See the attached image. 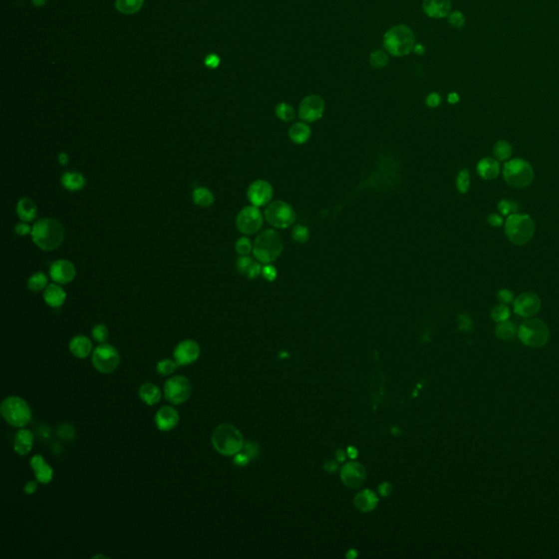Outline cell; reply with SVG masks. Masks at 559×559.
Here are the masks:
<instances>
[{
    "instance_id": "obj_47",
    "label": "cell",
    "mask_w": 559,
    "mask_h": 559,
    "mask_svg": "<svg viewBox=\"0 0 559 559\" xmlns=\"http://www.w3.org/2000/svg\"><path fill=\"white\" fill-rule=\"evenodd\" d=\"M262 276L269 282H273L278 278V270L275 266L270 264H267L265 267H262Z\"/></svg>"
},
{
    "instance_id": "obj_21",
    "label": "cell",
    "mask_w": 559,
    "mask_h": 559,
    "mask_svg": "<svg viewBox=\"0 0 559 559\" xmlns=\"http://www.w3.org/2000/svg\"><path fill=\"white\" fill-rule=\"evenodd\" d=\"M67 294L59 284L51 283L48 284L47 287L44 289V300L46 304L52 308H58L63 305L66 301Z\"/></svg>"
},
{
    "instance_id": "obj_5",
    "label": "cell",
    "mask_w": 559,
    "mask_h": 559,
    "mask_svg": "<svg viewBox=\"0 0 559 559\" xmlns=\"http://www.w3.org/2000/svg\"><path fill=\"white\" fill-rule=\"evenodd\" d=\"M383 45L393 56L410 54L415 46V35L406 25H395L384 34Z\"/></svg>"
},
{
    "instance_id": "obj_56",
    "label": "cell",
    "mask_w": 559,
    "mask_h": 559,
    "mask_svg": "<svg viewBox=\"0 0 559 559\" xmlns=\"http://www.w3.org/2000/svg\"><path fill=\"white\" fill-rule=\"evenodd\" d=\"M36 489H37L36 483H35L34 481H30V482H27L25 486H24V493L27 494V495H32V494L36 492Z\"/></svg>"
},
{
    "instance_id": "obj_18",
    "label": "cell",
    "mask_w": 559,
    "mask_h": 559,
    "mask_svg": "<svg viewBox=\"0 0 559 559\" xmlns=\"http://www.w3.org/2000/svg\"><path fill=\"white\" fill-rule=\"evenodd\" d=\"M179 422L178 412L173 406H163L155 414L156 427L162 432H170Z\"/></svg>"
},
{
    "instance_id": "obj_54",
    "label": "cell",
    "mask_w": 559,
    "mask_h": 559,
    "mask_svg": "<svg viewBox=\"0 0 559 559\" xmlns=\"http://www.w3.org/2000/svg\"><path fill=\"white\" fill-rule=\"evenodd\" d=\"M205 62H206L207 67L211 68V69H215L220 65V57L217 56V55H214V54L209 55V56H207Z\"/></svg>"
},
{
    "instance_id": "obj_36",
    "label": "cell",
    "mask_w": 559,
    "mask_h": 559,
    "mask_svg": "<svg viewBox=\"0 0 559 559\" xmlns=\"http://www.w3.org/2000/svg\"><path fill=\"white\" fill-rule=\"evenodd\" d=\"M276 114L283 121H290L295 118L293 107L286 103H280L276 107Z\"/></svg>"
},
{
    "instance_id": "obj_38",
    "label": "cell",
    "mask_w": 559,
    "mask_h": 559,
    "mask_svg": "<svg viewBox=\"0 0 559 559\" xmlns=\"http://www.w3.org/2000/svg\"><path fill=\"white\" fill-rule=\"evenodd\" d=\"M179 365L175 362V360L172 359H163L161 362L157 364V372H159L160 375L162 376H168V375H172L173 372L176 370V368Z\"/></svg>"
},
{
    "instance_id": "obj_35",
    "label": "cell",
    "mask_w": 559,
    "mask_h": 559,
    "mask_svg": "<svg viewBox=\"0 0 559 559\" xmlns=\"http://www.w3.org/2000/svg\"><path fill=\"white\" fill-rule=\"evenodd\" d=\"M376 504V497L369 492H364L359 494L356 499V506L362 510H369L374 508Z\"/></svg>"
},
{
    "instance_id": "obj_44",
    "label": "cell",
    "mask_w": 559,
    "mask_h": 559,
    "mask_svg": "<svg viewBox=\"0 0 559 559\" xmlns=\"http://www.w3.org/2000/svg\"><path fill=\"white\" fill-rule=\"evenodd\" d=\"M370 63L371 66L375 68H382L388 63V57L383 51L376 50L374 52H371Z\"/></svg>"
},
{
    "instance_id": "obj_15",
    "label": "cell",
    "mask_w": 559,
    "mask_h": 559,
    "mask_svg": "<svg viewBox=\"0 0 559 559\" xmlns=\"http://www.w3.org/2000/svg\"><path fill=\"white\" fill-rule=\"evenodd\" d=\"M540 297L534 293H522L515 299V312L524 318L533 317L541 309Z\"/></svg>"
},
{
    "instance_id": "obj_43",
    "label": "cell",
    "mask_w": 559,
    "mask_h": 559,
    "mask_svg": "<svg viewBox=\"0 0 559 559\" xmlns=\"http://www.w3.org/2000/svg\"><path fill=\"white\" fill-rule=\"evenodd\" d=\"M92 335H93V337H94V340H96L97 342L104 343V342L107 341L109 332H108V329H107L106 325L103 324V323H98V324L94 325V328H93Z\"/></svg>"
},
{
    "instance_id": "obj_30",
    "label": "cell",
    "mask_w": 559,
    "mask_h": 559,
    "mask_svg": "<svg viewBox=\"0 0 559 559\" xmlns=\"http://www.w3.org/2000/svg\"><path fill=\"white\" fill-rule=\"evenodd\" d=\"M192 200H194L198 207L209 208L213 205L214 195L207 187H198L194 190V194H192Z\"/></svg>"
},
{
    "instance_id": "obj_33",
    "label": "cell",
    "mask_w": 559,
    "mask_h": 559,
    "mask_svg": "<svg viewBox=\"0 0 559 559\" xmlns=\"http://www.w3.org/2000/svg\"><path fill=\"white\" fill-rule=\"evenodd\" d=\"M516 333L517 327L510 321L500 322L495 329V334L500 340H510L516 335Z\"/></svg>"
},
{
    "instance_id": "obj_61",
    "label": "cell",
    "mask_w": 559,
    "mask_h": 559,
    "mask_svg": "<svg viewBox=\"0 0 559 559\" xmlns=\"http://www.w3.org/2000/svg\"><path fill=\"white\" fill-rule=\"evenodd\" d=\"M46 1H47V0H32L33 4L36 5V7H42V5L46 3Z\"/></svg>"
},
{
    "instance_id": "obj_32",
    "label": "cell",
    "mask_w": 559,
    "mask_h": 559,
    "mask_svg": "<svg viewBox=\"0 0 559 559\" xmlns=\"http://www.w3.org/2000/svg\"><path fill=\"white\" fill-rule=\"evenodd\" d=\"M48 285V279L43 272H36L27 280V288L32 292H40Z\"/></svg>"
},
{
    "instance_id": "obj_4",
    "label": "cell",
    "mask_w": 559,
    "mask_h": 559,
    "mask_svg": "<svg viewBox=\"0 0 559 559\" xmlns=\"http://www.w3.org/2000/svg\"><path fill=\"white\" fill-rule=\"evenodd\" d=\"M535 223L528 214L514 213L508 215L505 223V233L508 240L515 245H524L532 240Z\"/></svg>"
},
{
    "instance_id": "obj_23",
    "label": "cell",
    "mask_w": 559,
    "mask_h": 559,
    "mask_svg": "<svg viewBox=\"0 0 559 559\" xmlns=\"http://www.w3.org/2000/svg\"><path fill=\"white\" fill-rule=\"evenodd\" d=\"M92 342L85 335H75L69 343V349L75 357L86 358L92 351Z\"/></svg>"
},
{
    "instance_id": "obj_28",
    "label": "cell",
    "mask_w": 559,
    "mask_h": 559,
    "mask_svg": "<svg viewBox=\"0 0 559 559\" xmlns=\"http://www.w3.org/2000/svg\"><path fill=\"white\" fill-rule=\"evenodd\" d=\"M61 184L69 191H79L84 188L85 177L78 172H67L62 175Z\"/></svg>"
},
{
    "instance_id": "obj_24",
    "label": "cell",
    "mask_w": 559,
    "mask_h": 559,
    "mask_svg": "<svg viewBox=\"0 0 559 559\" xmlns=\"http://www.w3.org/2000/svg\"><path fill=\"white\" fill-rule=\"evenodd\" d=\"M16 214L23 222H32L37 215V207L30 198H21L16 205Z\"/></svg>"
},
{
    "instance_id": "obj_11",
    "label": "cell",
    "mask_w": 559,
    "mask_h": 559,
    "mask_svg": "<svg viewBox=\"0 0 559 559\" xmlns=\"http://www.w3.org/2000/svg\"><path fill=\"white\" fill-rule=\"evenodd\" d=\"M191 394V383L188 378L175 376L168 379L164 384V397L172 404L178 405L185 403Z\"/></svg>"
},
{
    "instance_id": "obj_46",
    "label": "cell",
    "mask_w": 559,
    "mask_h": 559,
    "mask_svg": "<svg viewBox=\"0 0 559 559\" xmlns=\"http://www.w3.org/2000/svg\"><path fill=\"white\" fill-rule=\"evenodd\" d=\"M58 435H59V437L62 439L70 440V439H73V437L75 436V430L71 425L62 424L61 426H59V428H58Z\"/></svg>"
},
{
    "instance_id": "obj_17",
    "label": "cell",
    "mask_w": 559,
    "mask_h": 559,
    "mask_svg": "<svg viewBox=\"0 0 559 559\" xmlns=\"http://www.w3.org/2000/svg\"><path fill=\"white\" fill-rule=\"evenodd\" d=\"M77 270L71 261L60 259L55 261L49 268V276L58 284H68L73 281Z\"/></svg>"
},
{
    "instance_id": "obj_16",
    "label": "cell",
    "mask_w": 559,
    "mask_h": 559,
    "mask_svg": "<svg viewBox=\"0 0 559 559\" xmlns=\"http://www.w3.org/2000/svg\"><path fill=\"white\" fill-rule=\"evenodd\" d=\"M175 362L178 365H189L195 363L200 356V346L194 340H185L174 349Z\"/></svg>"
},
{
    "instance_id": "obj_12",
    "label": "cell",
    "mask_w": 559,
    "mask_h": 559,
    "mask_svg": "<svg viewBox=\"0 0 559 559\" xmlns=\"http://www.w3.org/2000/svg\"><path fill=\"white\" fill-rule=\"evenodd\" d=\"M264 217L258 207L248 206L237 214L236 227L245 235H253L261 230Z\"/></svg>"
},
{
    "instance_id": "obj_14",
    "label": "cell",
    "mask_w": 559,
    "mask_h": 559,
    "mask_svg": "<svg viewBox=\"0 0 559 559\" xmlns=\"http://www.w3.org/2000/svg\"><path fill=\"white\" fill-rule=\"evenodd\" d=\"M248 200L253 206L262 207L269 203L273 197L272 186L266 180L258 179L249 186L247 191Z\"/></svg>"
},
{
    "instance_id": "obj_34",
    "label": "cell",
    "mask_w": 559,
    "mask_h": 559,
    "mask_svg": "<svg viewBox=\"0 0 559 559\" xmlns=\"http://www.w3.org/2000/svg\"><path fill=\"white\" fill-rule=\"evenodd\" d=\"M512 154V147L508 141L500 140L494 147V155L498 161L508 160Z\"/></svg>"
},
{
    "instance_id": "obj_51",
    "label": "cell",
    "mask_w": 559,
    "mask_h": 559,
    "mask_svg": "<svg viewBox=\"0 0 559 559\" xmlns=\"http://www.w3.org/2000/svg\"><path fill=\"white\" fill-rule=\"evenodd\" d=\"M262 273V266L258 262H254V264L250 266V268L248 269L246 276L248 279L250 280H254V279H257L260 275Z\"/></svg>"
},
{
    "instance_id": "obj_1",
    "label": "cell",
    "mask_w": 559,
    "mask_h": 559,
    "mask_svg": "<svg viewBox=\"0 0 559 559\" xmlns=\"http://www.w3.org/2000/svg\"><path fill=\"white\" fill-rule=\"evenodd\" d=\"M32 241L44 252H52L60 246L65 238V229L55 219H40L32 227Z\"/></svg>"
},
{
    "instance_id": "obj_57",
    "label": "cell",
    "mask_w": 559,
    "mask_h": 559,
    "mask_svg": "<svg viewBox=\"0 0 559 559\" xmlns=\"http://www.w3.org/2000/svg\"><path fill=\"white\" fill-rule=\"evenodd\" d=\"M68 161H69V156L67 153L65 152H61L59 155H58V162H59V164L61 166H65L68 164Z\"/></svg>"
},
{
    "instance_id": "obj_58",
    "label": "cell",
    "mask_w": 559,
    "mask_h": 559,
    "mask_svg": "<svg viewBox=\"0 0 559 559\" xmlns=\"http://www.w3.org/2000/svg\"><path fill=\"white\" fill-rule=\"evenodd\" d=\"M459 101H460V97H459L457 93L453 92V93H450V94L448 95V102H449L450 104H457Z\"/></svg>"
},
{
    "instance_id": "obj_55",
    "label": "cell",
    "mask_w": 559,
    "mask_h": 559,
    "mask_svg": "<svg viewBox=\"0 0 559 559\" xmlns=\"http://www.w3.org/2000/svg\"><path fill=\"white\" fill-rule=\"evenodd\" d=\"M487 222L491 224L492 226L498 227V226H502L504 224V220H503L502 217H500V215H498L496 213H493L487 218Z\"/></svg>"
},
{
    "instance_id": "obj_2",
    "label": "cell",
    "mask_w": 559,
    "mask_h": 559,
    "mask_svg": "<svg viewBox=\"0 0 559 559\" xmlns=\"http://www.w3.org/2000/svg\"><path fill=\"white\" fill-rule=\"evenodd\" d=\"M284 244L278 232L266 230L261 232L254 243L253 253L260 264H271L282 254Z\"/></svg>"
},
{
    "instance_id": "obj_40",
    "label": "cell",
    "mask_w": 559,
    "mask_h": 559,
    "mask_svg": "<svg viewBox=\"0 0 559 559\" xmlns=\"http://www.w3.org/2000/svg\"><path fill=\"white\" fill-rule=\"evenodd\" d=\"M457 188L461 194H467L470 189V173L464 168L459 173L457 177Z\"/></svg>"
},
{
    "instance_id": "obj_22",
    "label": "cell",
    "mask_w": 559,
    "mask_h": 559,
    "mask_svg": "<svg viewBox=\"0 0 559 559\" xmlns=\"http://www.w3.org/2000/svg\"><path fill=\"white\" fill-rule=\"evenodd\" d=\"M34 436L31 430L20 429L15 434L14 438V451L21 457H24L32 450Z\"/></svg>"
},
{
    "instance_id": "obj_7",
    "label": "cell",
    "mask_w": 559,
    "mask_h": 559,
    "mask_svg": "<svg viewBox=\"0 0 559 559\" xmlns=\"http://www.w3.org/2000/svg\"><path fill=\"white\" fill-rule=\"evenodd\" d=\"M503 173L506 183L518 189L528 187L531 185L534 178L533 167L528 161L522 159L507 162L504 165Z\"/></svg>"
},
{
    "instance_id": "obj_48",
    "label": "cell",
    "mask_w": 559,
    "mask_h": 559,
    "mask_svg": "<svg viewBox=\"0 0 559 559\" xmlns=\"http://www.w3.org/2000/svg\"><path fill=\"white\" fill-rule=\"evenodd\" d=\"M448 22H449L453 27L460 28V27H462L464 25L465 19H464V15L461 12H459V11H454V12H452L449 15V17H448Z\"/></svg>"
},
{
    "instance_id": "obj_31",
    "label": "cell",
    "mask_w": 559,
    "mask_h": 559,
    "mask_svg": "<svg viewBox=\"0 0 559 559\" xmlns=\"http://www.w3.org/2000/svg\"><path fill=\"white\" fill-rule=\"evenodd\" d=\"M143 0H116L115 7L124 14L136 13L141 9Z\"/></svg>"
},
{
    "instance_id": "obj_20",
    "label": "cell",
    "mask_w": 559,
    "mask_h": 559,
    "mask_svg": "<svg viewBox=\"0 0 559 559\" xmlns=\"http://www.w3.org/2000/svg\"><path fill=\"white\" fill-rule=\"evenodd\" d=\"M450 0H424L423 10L432 17H445L450 12Z\"/></svg>"
},
{
    "instance_id": "obj_50",
    "label": "cell",
    "mask_w": 559,
    "mask_h": 559,
    "mask_svg": "<svg viewBox=\"0 0 559 559\" xmlns=\"http://www.w3.org/2000/svg\"><path fill=\"white\" fill-rule=\"evenodd\" d=\"M14 232H15V234H17V235L25 236V235L31 234L32 227L28 225L26 222H23V221H21L20 223H17L14 226Z\"/></svg>"
},
{
    "instance_id": "obj_39",
    "label": "cell",
    "mask_w": 559,
    "mask_h": 559,
    "mask_svg": "<svg viewBox=\"0 0 559 559\" xmlns=\"http://www.w3.org/2000/svg\"><path fill=\"white\" fill-rule=\"evenodd\" d=\"M292 237L296 243L304 244L308 240H309V230H308V227H306L304 225L297 224L293 227Z\"/></svg>"
},
{
    "instance_id": "obj_52",
    "label": "cell",
    "mask_w": 559,
    "mask_h": 559,
    "mask_svg": "<svg viewBox=\"0 0 559 559\" xmlns=\"http://www.w3.org/2000/svg\"><path fill=\"white\" fill-rule=\"evenodd\" d=\"M440 102H441V97H440L438 93H430V94L426 98L427 106L433 107V108L439 106Z\"/></svg>"
},
{
    "instance_id": "obj_19",
    "label": "cell",
    "mask_w": 559,
    "mask_h": 559,
    "mask_svg": "<svg viewBox=\"0 0 559 559\" xmlns=\"http://www.w3.org/2000/svg\"><path fill=\"white\" fill-rule=\"evenodd\" d=\"M31 468L34 471L35 477L39 483L48 484L54 476V470L49 464L46 463L44 458L40 454H35L30 461Z\"/></svg>"
},
{
    "instance_id": "obj_49",
    "label": "cell",
    "mask_w": 559,
    "mask_h": 559,
    "mask_svg": "<svg viewBox=\"0 0 559 559\" xmlns=\"http://www.w3.org/2000/svg\"><path fill=\"white\" fill-rule=\"evenodd\" d=\"M498 299L503 302V304H510V302L515 301V295L509 289H500L497 294Z\"/></svg>"
},
{
    "instance_id": "obj_26",
    "label": "cell",
    "mask_w": 559,
    "mask_h": 559,
    "mask_svg": "<svg viewBox=\"0 0 559 559\" xmlns=\"http://www.w3.org/2000/svg\"><path fill=\"white\" fill-rule=\"evenodd\" d=\"M476 170L482 178L492 180L499 175V163L491 157H485L479 162Z\"/></svg>"
},
{
    "instance_id": "obj_6",
    "label": "cell",
    "mask_w": 559,
    "mask_h": 559,
    "mask_svg": "<svg viewBox=\"0 0 559 559\" xmlns=\"http://www.w3.org/2000/svg\"><path fill=\"white\" fill-rule=\"evenodd\" d=\"M0 413H1L4 421L13 427H24L32 419V410L30 405L27 404L25 400L20 397H15V395L5 398L2 401L1 406H0Z\"/></svg>"
},
{
    "instance_id": "obj_3",
    "label": "cell",
    "mask_w": 559,
    "mask_h": 559,
    "mask_svg": "<svg viewBox=\"0 0 559 559\" xmlns=\"http://www.w3.org/2000/svg\"><path fill=\"white\" fill-rule=\"evenodd\" d=\"M243 436L236 427L222 424L214 429L212 445L214 449L223 456H234L242 450Z\"/></svg>"
},
{
    "instance_id": "obj_59",
    "label": "cell",
    "mask_w": 559,
    "mask_h": 559,
    "mask_svg": "<svg viewBox=\"0 0 559 559\" xmlns=\"http://www.w3.org/2000/svg\"><path fill=\"white\" fill-rule=\"evenodd\" d=\"M235 462L237 464H246L247 462V457L244 456V454H237L236 458H235Z\"/></svg>"
},
{
    "instance_id": "obj_53",
    "label": "cell",
    "mask_w": 559,
    "mask_h": 559,
    "mask_svg": "<svg viewBox=\"0 0 559 559\" xmlns=\"http://www.w3.org/2000/svg\"><path fill=\"white\" fill-rule=\"evenodd\" d=\"M459 322H460V329L465 331L470 330L472 328V325H473L468 314H461L459 319Z\"/></svg>"
},
{
    "instance_id": "obj_25",
    "label": "cell",
    "mask_w": 559,
    "mask_h": 559,
    "mask_svg": "<svg viewBox=\"0 0 559 559\" xmlns=\"http://www.w3.org/2000/svg\"><path fill=\"white\" fill-rule=\"evenodd\" d=\"M342 477L347 486H358L364 480V469L356 463H349L343 469Z\"/></svg>"
},
{
    "instance_id": "obj_8",
    "label": "cell",
    "mask_w": 559,
    "mask_h": 559,
    "mask_svg": "<svg viewBox=\"0 0 559 559\" xmlns=\"http://www.w3.org/2000/svg\"><path fill=\"white\" fill-rule=\"evenodd\" d=\"M520 341L528 346L541 347L550 339V329L540 319H529L524 321L518 330Z\"/></svg>"
},
{
    "instance_id": "obj_13",
    "label": "cell",
    "mask_w": 559,
    "mask_h": 559,
    "mask_svg": "<svg viewBox=\"0 0 559 559\" xmlns=\"http://www.w3.org/2000/svg\"><path fill=\"white\" fill-rule=\"evenodd\" d=\"M324 112V101L319 95L305 97L299 105V117L308 122H312L322 117Z\"/></svg>"
},
{
    "instance_id": "obj_27",
    "label": "cell",
    "mask_w": 559,
    "mask_h": 559,
    "mask_svg": "<svg viewBox=\"0 0 559 559\" xmlns=\"http://www.w3.org/2000/svg\"><path fill=\"white\" fill-rule=\"evenodd\" d=\"M139 397L141 398V400L145 404L154 405L160 402L162 393L159 387L155 386L154 383L147 382V383H143L142 386L140 387Z\"/></svg>"
},
{
    "instance_id": "obj_29",
    "label": "cell",
    "mask_w": 559,
    "mask_h": 559,
    "mask_svg": "<svg viewBox=\"0 0 559 559\" xmlns=\"http://www.w3.org/2000/svg\"><path fill=\"white\" fill-rule=\"evenodd\" d=\"M289 139L296 144H304L311 136V129L305 122H296L289 128Z\"/></svg>"
},
{
    "instance_id": "obj_42",
    "label": "cell",
    "mask_w": 559,
    "mask_h": 559,
    "mask_svg": "<svg viewBox=\"0 0 559 559\" xmlns=\"http://www.w3.org/2000/svg\"><path fill=\"white\" fill-rule=\"evenodd\" d=\"M254 246L249 238L247 237H241L235 244V249L238 255L241 256H248L252 253Z\"/></svg>"
},
{
    "instance_id": "obj_37",
    "label": "cell",
    "mask_w": 559,
    "mask_h": 559,
    "mask_svg": "<svg viewBox=\"0 0 559 559\" xmlns=\"http://www.w3.org/2000/svg\"><path fill=\"white\" fill-rule=\"evenodd\" d=\"M492 318L498 323L508 321L510 318V309L505 304L495 306L492 310Z\"/></svg>"
},
{
    "instance_id": "obj_45",
    "label": "cell",
    "mask_w": 559,
    "mask_h": 559,
    "mask_svg": "<svg viewBox=\"0 0 559 559\" xmlns=\"http://www.w3.org/2000/svg\"><path fill=\"white\" fill-rule=\"evenodd\" d=\"M254 264L253 258H250L249 256H241L240 258L236 260V269L242 275H246L248 269Z\"/></svg>"
},
{
    "instance_id": "obj_10",
    "label": "cell",
    "mask_w": 559,
    "mask_h": 559,
    "mask_svg": "<svg viewBox=\"0 0 559 559\" xmlns=\"http://www.w3.org/2000/svg\"><path fill=\"white\" fill-rule=\"evenodd\" d=\"M92 363L100 372L110 374L117 369L120 363V356L117 349L110 344L98 345L92 354Z\"/></svg>"
},
{
    "instance_id": "obj_41",
    "label": "cell",
    "mask_w": 559,
    "mask_h": 559,
    "mask_svg": "<svg viewBox=\"0 0 559 559\" xmlns=\"http://www.w3.org/2000/svg\"><path fill=\"white\" fill-rule=\"evenodd\" d=\"M519 209H520L519 205H518L516 201H512V200L504 199L502 201H499L498 203V210L503 215H510L517 213L519 211Z\"/></svg>"
},
{
    "instance_id": "obj_60",
    "label": "cell",
    "mask_w": 559,
    "mask_h": 559,
    "mask_svg": "<svg viewBox=\"0 0 559 559\" xmlns=\"http://www.w3.org/2000/svg\"><path fill=\"white\" fill-rule=\"evenodd\" d=\"M414 51L416 52V54H419V55L424 54V52H425L424 46H423L422 44H417V45H415V46H414Z\"/></svg>"
},
{
    "instance_id": "obj_9",
    "label": "cell",
    "mask_w": 559,
    "mask_h": 559,
    "mask_svg": "<svg viewBox=\"0 0 559 559\" xmlns=\"http://www.w3.org/2000/svg\"><path fill=\"white\" fill-rule=\"evenodd\" d=\"M265 217L267 222L276 229H287L295 223L296 213L287 202L278 200L267 207Z\"/></svg>"
}]
</instances>
